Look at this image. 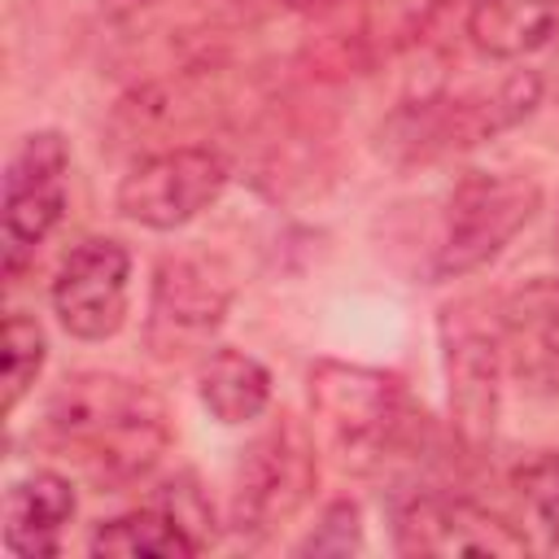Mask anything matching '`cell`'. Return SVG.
I'll return each instance as SVG.
<instances>
[{
    "label": "cell",
    "mask_w": 559,
    "mask_h": 559,
    "mask_svg": "<svg viewBox=\"0 0 559 559\" xmlns=\"http://www.w3.org/2000/svg\"><path fill=\"white\" fill-rule=\"evenodd\" d=\"M362 550V515L349 498L332 502L319 520V528L301 542V555H354Z\"/></svg>",
    "instance_id": "obj_18"
},
{
    "label": "cell",
    "mask_w": 559,
    "mask_h": 559,
    "mask_svg": "<svg viewBox=\"0 0 559 559\" xmlns=\"http://www.w3.org/2000/svg\"><path fill=\"white\" fill-rule=\"evenodd\" d=\"M393 546L402 555H528V537L507 515L454 493H415L397 502Z\"/></svg>",
    "instance_id": "obj_8"
},
{
    "label": "cell",
    "mask_w": 559,
    "mask_h": 559,
    "mask_svg": "<svg viewBox=\"0 0 559 559\" xmlns=\"http://www.w3.org/2000/svg\"><path fill=\"white\" fill-rule=\"evenodd\" d=\"M445 376H450V411L463 428V437L480 441L493 432L498 419V371L502 362V345L498 332L476 328L467 319H454V310H445Z\"/></svg>",
    "instance_id": "obj_12"
},
{
    "label": "cell",
    "mask_w": 559,
    "mask_h": 559,
    "mask_svg": "<svg viewBox=\"0 0 559 559\" xmlns=\"http://www.w3.org/2000/svg\"><path fill=\"white\" fill-rule=\"evenodd\" d=\"M537 205L542 188L524 175H467L450 192L432 271L441 280L480 271L515 240V231L537 214Z\"/></svg>",
    "instance_id": "obj_6"
},
{
    "label": "cell",
    "mask_w": 559,
    "mask_h": 559,
    "mask_svg": "<svg viewBox=\"0 0 559 559\" xmlns=\"http://www.w3.org/2000/svg\"><path fill=\"white\" fill-rule=\"evenodd\" d=\"M197 397L227 428L253 424L271 406V371L245 349H214L197 367Z\"/></svg>",
    "instance_id": "obj_15"
},
{
    "label": "cell",
    "mask_w": 559,
    "mask_h": 559,
    "mask_svg": "<svg viewBox=\"0 0 559 559\" xmlns=\"http://www.w3.org/2000/svg\"><path fill=\"white\" fill-rule=\"evenodd\" d=\"M310 411L336 459L354 472L389 463L411 437V402L402 380L362 362L319 358L310 367Z\"/></svg>",
    "instance_id": "obj_2"
},
{
    "label": "cell",
    "mask_w": 559,
    "mask_h": 559,
    "mask_svg": "<svg viewBox=\"0 0 559 559\" xmlns=\"http://www.w3.org/2000/svg\"><path fill=\"white\" fill-rule=\"evenodd\" d=\"M542 100V74L537 70H511L493 87H472L459 96L415 100L393 118V144L406 148V157H441L454 148H472L498 131H511L524 122Z\"/></svg>",
    "instance_id": "obj_3"
},
{
    "label": "cell",
    "mask_w": 559,
    "mask_h": 559,
    "mask_svg": "<svg viewBox=\"0 0 559 559\" xmlns=\"http://www.w3.org/2000/svg\"><path fill=\"white\" fill-rule=\"evenodd\" d=\"M44 441L100 485L140 480L170 450L166 402L114 371H74L44 402Z\"/></svg>",
    "instance_id": "obj_1"
},
{
    "label": "cell",
    "mask_w": 559,
    "mask_h": 559,
    "mask_svg": "<svg viewBox=\"0 0 559 559\" xmlns=\"http://www.w3.org/2000/svg\"><path fill=\"white\" fill-rule=\"evenodd\" d=\"M288 4H306L310 9V4H332V0H288Z\"/></svg>",
    "instance_id": "obj_21"
},
{
    "label": "cell",
    "mask_w": 559,
    "mask_h": 559,
    "mask_svg": "<svg viewBox=\"0 0 559 559\" xmlns=\"http://www.w3.org/2000/svg\"><path fill=\"white\" fill-rule=\"evenodd\" d=\"M231 301V284L210 271L201 258H166L153 275V314L148 336L157 354H183L188 345L205 341Z\"/></svg>",
    "instance_id": "obj_11"
},
{
    "label": "cell",
    "mask_w": 559,
    "mask_h": 559,
    "mask_svg": "<svg viewBox=\"0 0 559 559\" xmlns=\"http://www.w3.org/2000/svg\"><path fill=\"white\" fill-rule=\"evenodd\" d=\"M44 358H48L44 328L35 323V314L13 310L4 319V415H13L22 406V397L35 389Z\"/></svg>",
    "instance_id": "obj_17"
},
{
    "label": "cell",
    "mask_w": 559,
    "mask_h": 559,
    "mask_svg": "<svg viewBox=\"0 0 559 559\" xmlns=\"http://www.w3.org/2000/svg\"><path fill=\"white\" fill-rule=\"evenodd\" d=\"M520 489H524L533 515L542 520V528H546V533L555 537V546H559V450L533 459V463L520 472Z\"/></svg>",
    "instance_id": "obj_19"
},
{
    "label": "cell",
    "mask_w": 559,
    "mask_h": 559,
    "mask_svg": "<svg viewBox=\"0 0 559 559\" xmlns=\"http://www.w3.org/2000/svg\"><path fill=\"white\" fill-rule=\"evenodd\" d=\"M559 26V0H472L467 39L489 61H520L550 44Z\"/></svg>",
    "instance_id": "obj_14"
},
{
    "label": "cell",
    "mask_w": 559,
    "mask_h": 559,
    "mask_svg": "<svg viewBox=\"0 0 559 559\" xmlns=\"http://www.w3.org/2000/svg\"><path fill=\"white\" fill-rule=\"evenodd\" d=\"M140 4H148V0H100L105 13H131V9H140Z\"/></svg>",
    "instance_id": "obj_20"
},
{
    "label": "cell",
    "mask_w": 559,
    "mask_h": 559,
    "mask_svg": "<svg viewBox=\"0 0 559 559\" xmlns=\"http://www.w3.org/2000/svg\"><path fill=\"white\" fill-rule=\"evenodd\" d=\"M74 520V489L61 472H26L4 489V546L22 559H48L61 550V533Z\"/></svg>",
    "instance_id": "obj_13"
},
{
    "label": "cell",
    "mask_w": 559,
    "mask_h": 559,
    "mask_svg": "<svg viewBox=\"0 0 559 559\" xmlns=\"http://www.w3.org/2000/svg\"><path fill=\"white\" fill-rule=\"evenodd\" d=\"M231 179V166L210 144H170L148 157H140L114 192V205L122 218L148 227V231H175L205 214Z\"/></svg>",
    "instance_id": "obj_7"
},
{
    "label": "cell",
    "mask_w": 559,
    "mask_h": 559,
    "mask_svg": "<svg viewBox=\"0 0 559 559\" xmlns=\"http://www.w3.org/2000/svg\"><path fill=\"white\" fill-rule=\"evenodd\" d=\"M314 480H319V459L306 428L280 415L240 454L231 485V528L240 537H266L284 528L310 502Z\"/></svg>",
    "instance_id": "obj_4"
},
{
    "label": "cell",
    "mask_w": 559,
    "mask_h": 559,
    "mask_svg": "<svg viewBox=\"0 0 559 559\" xmlns=\"http://www.w3.org/2000/svg\"><path fill=\"white\" fill-rule=\"evenodd\" d=\"M87 550L114 559H188L201 550V542L183 528V520L166 502H148L140 511L100 520Z\"/></svg>",
    "instance_id": "obj_16"
},
{
    "label": "cell",
    "mask_w": 559,
    "mask_h": 559,
    "mask_svg": "<svg viewBox=\"0 0 559 559\" xmlns=\"http://www.w3.org/2000/svg\"><path fill=\"white\" fill-rule=\"evenodd\" d=\"M498 345L507 371L542 397H559V275H537L498 306Z\"/></svg>",
    "instance_id": "obj_10"
},
{
    "label": "cell",
    "mask_w": 559,
    "mask_h": 559,
    "mask_svg": "<svg viewBox=\"0 0 559 559\" xmlns=\"http://www.w3.org/2000/svg\"><path fill=\"white\" fill-rule=\"evenodd\" d=\"M131 293V253L114 236L79 240L57 280H52V314L74 341H109L127 323Z\"/></svg>",
    "instance_id": "obj_9"
},
{
    "label": "cell",
    "mask_w": 559,
    "mask_h": 559,
    "mask_svg": "<svg viewBox=\"0 0 559 559\" xmlns=\"http://www.w3.org/2000/svg\"><path fill=\"white\" fill-rule=\"evenodd\" d=\"M66 175H70V144L61 131H31L17 140L4 166L0 192V258L4 280H17L35 249L66 214Z\"/></svg>",
    "instance_id": "obj_5"
}]
</instances>
